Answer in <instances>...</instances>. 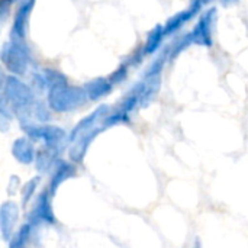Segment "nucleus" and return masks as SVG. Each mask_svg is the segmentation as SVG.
Here are the masks:
<instances>
[{
	"label": "nucleus",
	"mask_w": 248,
	"mask_h": 248,
	"mask_svg": "<svg viewBox=\"0 0 248 248\" xmlns=\"http://www.w3.org/2000/svg\"><path fill=\"white\" fill-rule=\"evenodd\" d=\"M39 182H41V177L36 176V177H32L31 180H28L23 185V187H22V205L23 206H26L32 201V198L35 196V192L38 189Z\"/></svg>",
	"instance_id": "f8f14e48"
},
{
	"label": "nucleus",
	"mask_w": 248,
	"mask_h": 248,
	"mask_svg": "<svg viewBox=\"0 0 248 248\" xmlns=\"http://www.w3.org/2000/svg\"><path fill=\"white\" fill-rule=\"evenodd\" d=\"M12 154L19 163L26 164V166L35 163V158H36V150L33 147V142L31 138H26V137L17 138L13 142Z\"/></svg>",
	"instance_id": "0eeeda50"
},
{
	"label": "nucleus",
	"mask_w": 248,
	"mask_h": 248,
	"mask_svg": "<svg viewBox=\"0 0 248 248\" xmlns=\"http://www.w3.org/2000/svg\"><path fill=\"white\" fill-rule=\"evenodd\" d=\"M58 154H60V151L51 150V148H46V147L38 150L36 151V158H35V166H36L38 171L45 173L51 167H55V164L58 161Z\"/></svg>",
	"instance_id": "1a4fd4ad"
},
{
	"label": "nucleus",
	"mask_w": 248,
	"mask_h": 248,
	"mask_svg": "<svg viewBox=\"0 0 248 248\" xmlns=\"http://www.w3.org/2000/svg\"><path fill=\"white\" fill-rule=\"evenodd\" d=\"M99 132H100V129H90V131H87V132L78 135V137L73 141L74 144H73V145L70 147V150H68V155H70L71 163L80 164V163L84 160V155H86V153H87L90 144H92L93 140L99 135Z\"/></svg>",
	"instance_id": "39448f33"
},
{
	"label": "nucleus",
	"mask_w": 248,
	"mask_h": 248,
	"mask_svg": "<svg viewBox=\"0 0 248 248\" xmlns=\"http://www.w3.org/2000/svg\"><path fill=\"white\" fill-rule=\"evenodd\" d=\"M51 192L46 189H44L35 199L33 206L28 215L29 224L32 225H54L57 222L55 215H54V209H52V203H51Z\"/></svg>",
	"instance_id": "7ed1b4c3"
},
{
	"label": "nucleus",
	"mask_w": 248,
	"mask_h": 248,
	"mask_svg": "<svg viewBox=\"0 0 248 248\" xmlns=\"http://www.w3.org/2000/svg\"><path fill=\"white\" fill-rule=\"evenodd\" d=\"M106 106H100L97 110H94L93 113H90L87 118H84L81 122H78L74 128H73V131H71V134L68 135V141L70 142H73L78 135H81V134H84V132H87V131H90L92 128H93V125L96 124V121L97 119H100L105 113H106Z\"/></svg>",
	"instance_id": "6e6552de"
},
{
	"label": "nucleus",
	"mask_w": 248,
	"mask_h": 248,
	"mask_svg": "<svg viewBox=\"0 0 248 248\" xmlns=\"http://www.w3.org/2000/svg\"><path fill=\"white\" fill-rule=\"evenodd\" d=\"M32 228L33 225L26 222L23 224L12 237V240L9 241V248H25L26 243L29 241V237L32 234Z\"/></svg>",
	"instance_id": "9d476101"
},
{
	"label": "nucleus",
	"mask_w": 248,
	"mask_h": 248,
	"mask_svg": "<svg viewBox=\"0 0 248 248\" xmlns=\"http://www.w3.org/2000/svg\"><path fill=\"white\" fill-rule=\"evenodd\" d=\"M76 174H77V170H76L74 164L64 161V160H58L54 167L52 176L49 179V185H48V190L51 192V195L54 196L55 192L58 190V187L68 179H73Z\"/></svg>",
	"instance_id": "423d86ee"
},
{
	"label": "nucleus",
	"mask_w": 248,
	"mask_h": 248,
	"mask_svg": "<svg viewBox=\"0 0 248 248\" xmlns=\"http://www.w3.org/2000/svg\"><path fill=\"white\" fill-rule=\"evenodd\" d=\"M19 221V208L15 202H4L0 206V232L3 240L10 241Z\"/></svg>",
	"instance_id": "20e7f679"
},
{
	"label": "nucleus",
	"mask_w": 248,
	"mask_h": 248,
	"mask_svg": "<svg viewBox=\"0 0 248 248\" xmlns=\"http://www.w3.org/2000/svg\"><path fill=\"white\" fill-rule=\"evenodd\" d=\"M193 248H201V241H199V240H196V241H195V247Z\"/></svg>",
	"instance_id": "ddd939ff"
},
{
	"label": "nucleus",
	"mask_w": 248,
	"mask_h": 248,
	"mask_svg": "<svg viewBox=\"0 0 248 248\" xmlns=\"http://www.w3.org/2000/svg\"><path fill=\"white\" fill-rule=\"evenodd\" d=\"M109 92H110V84L108 81H103V80H97V81L90 83L87 86V96L92 100H97L102 96L108 94Z\"/></svg>",
	"instance_id": "9b49d317"
},
{
	"label": "nucleus",
	"mask_w": 248,
	"mask_h": 248,
	"mask_svg": "<svg viewBox=\"0 0 248 248\" xmlns=\"http://www.w3.org/2000/svg\"><path fill=\"white\" fill-rule=\"evenodd\" d=\"M84 92L80 89H61L55 87L49 93V106L57 112H68L84 103Z\"/></svg>",
	"instance_id": "f03ea898"
},
{
	"label": "nucleus",
	"mask_w": 248,
	"mask_h": 248,
	"mask_svg": "<svg viewBox=\"0 0 248 248\" xmlns=\"http://www.w3.org/2000/svg\"><path fill=\"white\" fill-rule=\"evenodd\" d=\"M26 135L31 140L39 141L44 144V147L51 148V150H57L61 151V145L65 140V132L64 129L58 128V126H52V125H25L23 126Z\"/></svg>",
	"instance_id": "f257e3e1"
}]
</instances>
